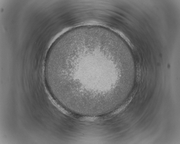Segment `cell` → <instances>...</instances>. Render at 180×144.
Returning a JSON list of instances; mask_svg holds the SVG:
<instances>
[{
	"instance_id": "cell-1",
	"label": "cell",
	"mask_w": 180,
	"mask_h": 144,
	"mask_svg": "<svg viewBox=\"0 0 180 144\" xmlns=\"http://www.w3.org/2000/svg\"><path fill=\"white\" fill-rule=\"evenodd\" d=\"M106 49L99 45L87 44L68 58L60 73L69 89L89 97L104 94V67L107 61Z\"/></svg>"
}]
</instances>
